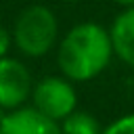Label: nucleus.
Masks as SVG:
<instances>
[{"label":"nucleus","mask_w":134,"mask_h":134,"mask_svg":"<svg viewBox=\"0 0 134 134\" xmlns=\"http://www.w3.org/2000/svg\"><path fill=\"white\" fill-rule=\"evenodd\" d=\"M113 59L109 29L96 21L75 23L57 42V65L71 82H88L100 75Z\"/></svg>","instance_id":"1"},{"label":"nucleus","mask_w":134,"mask_h":134,"mask_svg":"<svg viewBox=\"0 0 134 134\" xmlns=\"http://www.w3.org/2000/svg\"><path fill=\"white\" fill-rule=\"evenodd\" d=\"M10 36L21 54L40 59L48 54L59 42L57 15L44 4H27L17 15Z\"/></svg>","instance_id":"2"},{"label":"nucleus","mask_w":134,"mask_h":134,"mask_svg":"<svg viewBox=\"0 0 134 134\" xmlns=\"http://www.w3.org/2000/svg\"><path fill=\"white\" fill-rule=\"evenodd\" d=\"M31 98L34 109H38L42 115L54 121L65 119L71 111H75L77 105L75 88L71 86V80H67L65 75H48L40 80L31 90Z\"/></svg>","instance_id":"3"},{"label":"nucleus","mask_w":134,"mask_h":134,"mask_svg":"<svg viewBox=\"0 0 134 134\" xmlns=\"http://www.w3.org/2000/svg\"><path fill=\"white\" fill-rule=\"evenodd\" d=\"M34 90L29 69L13 57L0 59V107L2 109H17L21 107Z\"/></svg>","instance_id":"4"},{"label":"nucleus","mask_w":134,"mask_h":134,"mask_svg":"<svg viewBox=\"0 0 134 134\" xmlns=\"http://www.w3.org/2000/svg\"><path fill=\"white\" fill-rule=\"evenodd\" d=\"M0 134H63L59 121L42 115L34 107L10 109L0 119Z\"/></svg>","instance_id":"5"},{"label":"nucleus","mask_w":134,"mask_h":134,"mask_svg":"<svg viewBox=\"0 0 134 134\" xmlns=\"http://www.w3.org/2000/svg\"><path fill=\"white\" fill-rule=\"evenodd\" d=\"M113 54L130 67H134V6L121 8L109 27Z\"/></svg>","instance_id":"6"},{"label":"nucleus","mask_w":134,"mask_h":134,"mask_svg":"<svg viewBox=\"0 0 134 134\" xmlns=\"http://www.w3.org/2000/svg\"><path fill=\"white\" fill-rule=\"evenodd\" d=\"M63 134H100V126L92 113L86 111H71L65 119H61Z\"/></svg>","instance_id":"7"},{"label":"nucleus","mask_w":134,"mask_h":134,"mask_svg":"<svg viewBox=\"0 0 134 134\" xmlns=\"http://www.w3.org/2000/svg\"><path fill=\"white\" fill-rule=\"evenodd\" d=\"M100 134H134V113L115 119V121L109 124Z\"/></svg>","instance_id":"8"},{"label":"nucleus","mask_w":134,"mask_h":134,"mask_svg":"<svg viewBox=\"0 0 134 134\" xmlns=\"http://www.w3.org/2000/svg\"><path fill=\"white\" fill-rule=\"evenodd\" d=\"M10 46H13V36H10V31H8L4 25H0V59L8 54Z\"/></svg>","instance_id":"9"},{"label":"nucleus","mask_w":134,"mask_h":134,"mask_svg":"<svg viewBox=\"0 0 134 134\" xmlns=\"http://www.w3.org/2000/svg\"><path fill=\"white\" fill-rule=\"evenodd\" d=\"M113 4H117V6H121V8H130V6H134V0H111Z\"/></svg>","instance_id":"10"},{"label":"nucleus","mask_w":134,"mask_h":134,"mask_svg":"<svg viewBox=\"0 0 134 134\" xmlns=\"http://www.w3.org/2000/svg\"><path fill=\"white\" fill-rule=\"evenodd\" d=\"M61 2H77V0H61Z\"/></svg>","instance_id":"11"},{"label":"nucleus","mask_w":134,"mask_h":134,"mask_svg":"<svg viewBox=\"0 0 134 134\" xmlns=\"http://www.w3.org/2000/svg\"><path fill=\"white\" fill-rule=\"evenodd\" d=\"M21 2H29V0H21Z\"/></svg>","instance_id":"12"}]
</instances>
